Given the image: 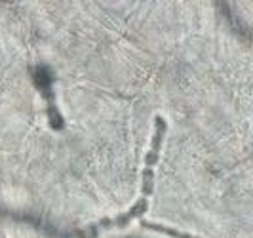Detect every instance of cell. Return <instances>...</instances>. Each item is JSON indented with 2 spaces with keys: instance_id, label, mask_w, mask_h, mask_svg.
<instances>
[{
  "instance_id": "6da1fadb",
  "label": "cell",
  "mask_w": 253,
  "mask_h": 238,
  "mask_svg": "<svg viewBox=\"0 0 253 238\" xmlns=\"http://www.w3.org/2000/svg\"><path fill=\"white\" fill-rule=\"evenodd\" d=\"M35 84L38 86V90L42 92L46 105H48V118H50V124L53 130H63L65 120L63 116L59 114V109L55 105V97H53V92H51V84H53V78L50 75V69L48 67H37L35 69Z\"/></svg>"
}]
</instances>
